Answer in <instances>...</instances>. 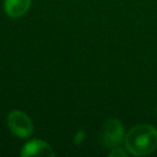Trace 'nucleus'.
I'll use <instances>...</instances> for the list:
<instances>
[{"label":"nucleus","mask_w":157,"mask_h":157,"mask_svg":"<svg viewBox=\"0 0 157 157\" xmlns=\"http://www.w3.org/2000/svg\"><path fill=\"white\" fill-rule=\"evenodd\" d=\"M124 146L129 155L148 156L157 148V129L150 124L132 126L124 137Z\"/></svg>","instance_id":"f257e3e1"},{"label":"nucleus","mask_w":157,"mask_h":157,"mask_svg":"<svg viewBox=\"0 0 157 157\" xmlns=\"http://www.w3.org/2000/svg\"><path fill=\"white\" fill-rule=\"evenodd\" d=\"M7 126L10 131L18 139H28L34 131V125L32 119L27 113L20 109H13L7 114L6 118Z\"/></svg>","instance_id":"f03ea898"},{"label":"nucleus","mask_w":157,"mask_h":157,"mask_svg":"<svg viewBox=\"0 0 157 157\" xmlns=\"http://www.w3.org/2000/svg\"><path fill=\"white\" fill-rule=\"evenodd\" d=\"M125 137L124 125L117 118H108L102 128L101 132V144L105 148H114L119 146Z\"/></svg>","instance_id":"7ed1b4c3"},{"label":"nucleus","mask_w":157,"mask_h":157,"mask_svg":"<svg viewBox=\"0 0 157 157\" xmlns=\"http://www.w3.org/2000/svg\"><path fill=\"white\" fill-rule=\"evenodd\" d=\"M20 155L22 157H31V156H43V157H52L55 156L54 150L52 146L40 139H32L28 140L21 148Z\"/></svg>","instance_id":"20e7f679"},{"label":"nucleus","mask_w":157,"mask_h":157,"mask_svg":"<svg viewBox=\"0 0 157 157\" xmlns=\"http://www.w3.org/2000/svg\"><path fill=\"white\" fill-rule=\"evenodd\" d=\"M32 5V0H5L4 11L11 18H18L27 13Z\"/></svg>","instance_id":"39448f33"},{"label":"nucleus","mask_w":157,"mask_h":157,"mask_svg":"<svg viewBox=\"0 0 157 157\" xmlns=\"http://www.w3.org/2000/svg\"><path fill=\"white\" fill-rule=\"evenodd\" d=\"M109 156L110 157H128L129 156V152L126 151V148L124 150L123 147H114V148H110V152H109Z\"/></svg>","instance_id":"423d86ee"}]
</instances>
